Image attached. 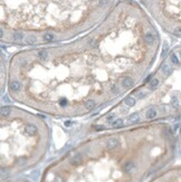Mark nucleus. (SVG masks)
I'll use <instances>...</instances> for the list:
<instances>
[{
    "label": "nucleus",
    "mask_w": 181,
    "mask_h": 182,
    "mask_svg": "<svg viewBox=\"0 0 181 182\" xmlns=\"http://www.w3.org/2000/svg\"><path fill=\"white\" fill-rule=\"evenodd\" d=\"M159 49L160 36L147 11L133 0H120L84 36L13 54L7 93L13 102L53 117L91 115L135 88Z\"/></svg>",
    "instance_id": "nucleus-1"
},
{
    "label": "nucleus",
    "mask_w": 181,
    "mask_h": 182,
    "mask_svg": "<svg viewBox=\"0 0 181 182\" xmlns=\"http://www.w3.org/2000/svg\"><path fill=\"white\" fill-rule=\"evenodd\" d=\"M176 149L164 122L101 131L48 164L39 182H144L172 161Z\"/></svg>",
    "instance_id": "nucleus-2"
},
{
    "label": "nucleus",
    "mask_w": 181,
    "mask_h": 182,
    "mask_svg": "<svg viewBox=\"0 0 181 182\" xmlns=\"http://www.w3.org/2000/svg\"><path fill=\"white\" fill-rule=\"evenodd\" d=\"M116 0H0L1 42L44 46L73 39L98 25Z\"/></svg>",
    "instance_id": "nucleus-3"
},
{
    "label": "nucleus",
    "mask_w": 181,
    "mask_h": 182,
    "mask_svg": "<svg viewBox=\"0 0 181 182\" xmlns=\"http://www.w3.org/2000/svg\"><path fill=\"white\" fill-rule=\"evenodd\" d=\"M181 116V45L165 53L135 88L91 123L101 132Z\"/></svg>",
    "instance_id": "nucleus-4"
},
{
    "label": "nucleus",
    "mask_w": 181,
    "mask_h": 182,
    "mask_svg": "<svg viewBox=\"0 0 181 182\" xmlns=\"http://www.w3.org/2000/svg\"><path fill=\"white\" fill-rule=\"evenodd\" d=\"M50 145V129L40 116L15 105L0 111L1 179L15 178L44 160Z\"/></svg>",
    "instance_id": "nucleus-5"
},
{
    "label": "nucleus",
    "mask_w": 181,
    "mask_h": 182,
    "mask_svg": "<svg viewBox=\"0 0 181 182\" xmlns=\"http://www.w3.org/2000/svg\"><path fill=\"white\" fill-rule=\"evenodd\" d=\"M153 19L169 34L181 37V0H142Z\"/></svg>",
    "instance_id": "nucleus-6"
},
{
    "label": "nucleus",
    "mask_w": 181,
    "mask_h": 182,
    "mask_svg": "<svg viewBox=\"0 0 181 182\" xmlns=\"http://www.w3.org/2000/svg\"><path fill=\"white\" fill-rule=\"evenodd\" d=\"M148 182H181V164L161 170Z\"/></svg>",
    "instance_id": "nucleus-7"
},
{
    "label": "nucleus",
    "mask_w": 181,
    "mask_h": 182,
    "mask_svg": "<svg viewBox=\"0 0 181 182\" xmlns=\"http://www.w3.org/2000/svg\"><path fill=\"white\" fill-rule=\"evenodd\" d=\"M1 182H30L26 179H15V178H9V179H1Z\"/></svg>",
    "instance_id": "nucleus-8"
},
{
    "label": "nucleus",
    "mask_w": 181,
    "mask_h": 182,
    "mask_svg": "<svg viewBox=\"0 0 181 182\" xmlns=\"http://www.w3.org/2000/svg\"><path fill=\"white\" fill-rule=\"evenodd\" d=\"M179 142H180V145H181V124H180V127H179Z\"/></svg>",
    "instance_id": "nucleus-9"
}]
</instances>
